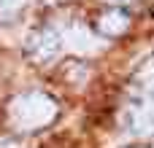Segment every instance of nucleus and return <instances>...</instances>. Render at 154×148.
I'll list each match as a JSON object with an SVG mask.
<instances>
[{
	"instance_id": "nucleus-1",
	"label": "nucleus",
	"mask_w": 154,
	"mask_h": 148,
	"mask_svg": "<svg viewBox=\"0 0 154 148\" xmlns=\"http://www.w3.org/2000/svg\"><path fill=\"white\" fill-rule=\"evenodd\" d=\"M57 105L46 94H24L11 102V121L19 129H35L54 119Z\"/></svg>"
},
{
	"instance_id": "nucleus-2",
	"label": "nucleus",
	"mask_w": 154,
	"mask_h": 148,
	"mask_svg": "<svg viewBox=\"0 0 154 148\" xmlns=\"http://www.w3.org/2000/svg\"><path fill=\"white\" fill-rule=\"evenodd\" d=\"M60 35L57 32H51V30H46V32H38L35 38H32V43H30V51H32V57L35 59H41V62H46V59H51L57 51H60Z\"/></svg>"
},
{
	"instance_id": "nucleus-3",
	"label": "nucleus",
	"mask_w": 154,
	"mask_h": 148,
	"mask_svg": "<svg viewBox=\"0 0 154 148\" xmlns=\"http://www.w3.org/2000/svg\"><path fill=\"white\" fill-rule=\"evenodd\" d=\"M97 27H100L103 35H122V32L127 30V16H125L122 11H108V13L100 16Z\"/></svg>"
},
{
	"instance_id": "nucleus-4",
	"label": "nucleus",
	"mask_w": 154,
	"mask_h": 148,
	"mask_svg": "<svg viewBox=\"0 0 154 148\" xmlns=\"http://www.w3.org/2000/svg\"><path fill=\"white\" fill-rule=\"evenodd\" d=\"M65 43H68L70 49H76V51H79V49L84 51V49H89V43H95V40H92V35L87 32V27H70V30L65 32Z\"/></svg>"
},
{
	"instance_id": "nucleus-5",
	"label": "nucleus",
	"mask_w": 154,
	"mask_h": 148,
	"mask_svg": "<svg viewBox=\"0 0 154 148\" xmlns=\"http://www.w3.org/2000/svg\"><path fill=\"white\" fill-rule=\"evenodd\" d=\"M22 3L24 0H0V13H14L22 8Z\"/></svg>"
},
{
	"instance_id": "nucleus-6",
	"label": "nucleus",
	"mask_w": 154,
	"mask_h": 148,
	"mask_svg": "<svg viewBox=\"0 0 154 148\" xmlns=\"http://www.w3.org/2000/svg\"><path fill=\"white\" fill-rule=\"evenodd\" d=\"M0 148H14V143L11 140H0Z\"/></svg>"
}]
</instances>
